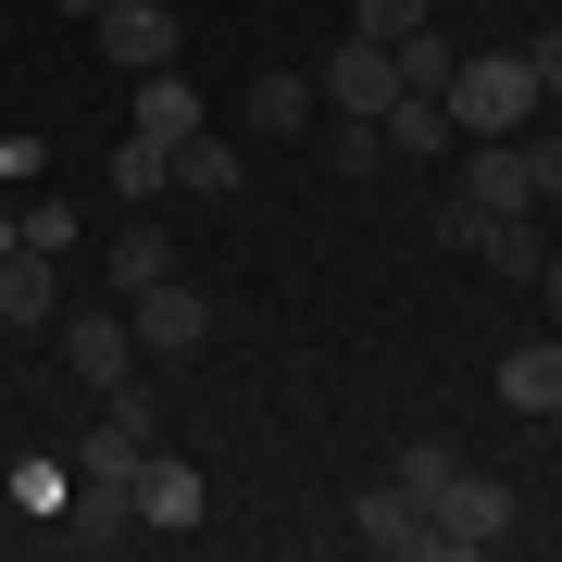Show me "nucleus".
<instances>
[{"instance_id": "obj_1", "label": "nucleus", "mask_w": 562, "mask_h": 562, "mask_svg": "<svg viewBox=\"0 0 562 562\" xmlns=\"http://www.w3.org/2000/svg\"><path fill=\"white\" fill-rule=\"evenodd\" d=\"M538 113L550 101H538V63H525V50H475L450 76V125H462V138H513V125H538Z\"/></svg>"}, {"instance_id": "obj_2", "label": "nucleus", "mask_w": 562, "mask_h": 562, "mask_svg": "<svg viewBox=\"0 0 562 562\" xmlns=\"http://www.w3.org/2000/svg\"><path fill=\"white\" fill-rule=\"evenodd\" d=\"M125 325H138V350H150V362H201V350L225 338L213 288H188V276H162V288H138V301H125Z\"/></svg>"}, {"instance_id": "obj_3", "label": "nucleus", "mask_w": 562, "mask_h": 562, "mask_svg": "<svg viewBox=\"0 0 562 562\" xmlns=\"http://www.w3.org/2000/svg\"><path fill=\"white\" fill-rule=\"evenodd\" d=\"M425 525H438V550H513L525 538V501L501 475H450L438 501H425Z\"/></svg>"}, {"instance_id": "obj_4", "label": "nucleus", "mask_w": 562, "mask_h": 562, "mask_svg": "<svg viewBox=\"0 0 562 562\" xmlns=\"http://www.w3.org/2000/svg\"><path fill=\"white\" fill-rule=\"evenodd\" d=\"M350 538L375 550V562H425V550H438V525H425V501H413L401 475H387V487H362V513H350Z\"/></svg>"}, {"instance_id": "obj_5", "label": "nucleus", "mask_w": 562, "mask_h": 562, "mask_svg": "<svg viewBox=\"0 0 562 562\" xmlns=\"http://www.w3.org/2000/svg\"><path fill=\"white\" fill-rule=\"evenodd\" d=\"M313 88L338 113H387V101H401V50H387V38H338V63H325Z\"/></svg>"}, {"instance_id": "obj_6", "label": "nucleus", "mask_w": 562, "mask_h": 562, "mask_svg": "<svg viewBox=\"0 0 562 562\" xmlns=\"http://www.w3.org/2000/svg\"><path fill=\"white\" fill-rule=\"evenodd\" d=\"M63 362H76V387H125L138 375V325L125 313H63Z\"/></svg>"}, {"instance_id": "obj_7", "label": "nucleus", "mask_w": 562, "mask_h": 562, "mask_svg": "<svg viewBox=\"0 0 562 562\" xmlns=\"http://www.w3.org/2000/svg\"><path fill=\"white\" fill-rule=\"evenodd\" d=\"M450 201H462V213H538V201H525V150H513V138H462Z\"/></svg>"}, {"instance_id": "obj_8", "label": "nucleus", "mask_w": 562, "mask_h": 562, "mask_svg": "<svg viewBox=\"0 0 562 562\" xmlns=\"http://www.w3.org/2000/svg\"><path fill=\"white\" fill-rule=\"evenodd\" d=\"M101 50L125 76H162V63H176V13H162V0H101Z\"/></svg>"}, {"instance_id": "obj_9", "label": "nucleus", "mask_w": 562, "mask_h": 562, "mask_svg": "<svg viewBox=\"0 0 562 562\" xmlns=\"http://www.w3.org/2000/svg\"><path fill=\"white\" fill-rule=\"evenodd\" d=\"M0 325H63V250H0Z\"/></svg>"}, {"instance_id": "obj_10", "label": "nucleus", "mask_w": 562, "mask_h": 562, "mask_svg": "<svg viewBox=\"0 0 562 562\" xmlns=\"http://www.w3.org/2000/svg\"><path fill=\"white\" fill-rule=\"evenodd\" d=\"M125 501H138V525H201V475H188L176 450H138V475H125Z\"/></svg>"}, {"instance_id": "obj_11", "label": "nucleus", "mask_w": 562, "mask_h": 562, "mask_svg": "<svg viewBox=\"0 0 562 562\" xmlns=\"http://www.w3.org/2000/svg\"><path fill=\"white\" fill-rule=\"evenodd\" d=\"M475 262H487V276H501V288H538V262H550L538 213H487V225H475Z\"/></svg>"}, {"instance_id": "obj_12", "label": "nucleus", "mask_w": 562, "mask_h": 562, "mask_svg": "<svg viewBox=\"0 0 562 562\" xmlns=\"http://www.w3.org/2000/svg\"><path fill=\"white\" fill-rule=\"evenodd\" d=\"M501 401L513 413H562V338H513L501 350Z\"/></svg>"}, {"instance_id": "obj_13", "label": "nucleus", "mask_w": 562, "mask_h": 562, "mask_svg": "<svg viewBox=\"0 0 562 562\" xmlns=\"http://www.w3.org/2000/svg\"><path fill=\"white\" fill-rule=\"evenodd\" d=\"M125 125H138V138H162V150H176V138H201V88L162 63V76H138V113H125Z\"/></svg>"}, {"instance_id": "obj_14", "label": "nucleus", "mask_w": 562, "mask_h": 562, "mask_svg": "<svg viewBox=\"0 0 562 562\" xmlns=\"http://www.w3.org/2000/svg\"><path fill=\"white\" fill-rule=\"evenodd\" d=\"M375 125H387V150H401V162H438V150L462 138V125H450V101H425V88H401Z\"/></svg>"}, {"instance_id": "obj_15", "label": "nucleus", "mask_w": 562, "mask_h": 562, "mask_svg": "<svg viewBox=\"0 0 562 562\" xmlns=\"http://www.w3.org/2000/svg\"><path fill=\"white\" fill-rule=\"evenodd\" d=\"M313 101H325V88H313V76H288V63H276V76H250V125H262V138H301Z\"/></svg>"}, {"instance_id": "obj_16", "label": "nucleus", "mask_w": 562, "mask_h": 562, "mask_svg": "<svg viewBox=\"0 0 562 562\" xmlns=\"http://www.w3.org/2000/svg\"><path fill=\"white\" fill-rule=\"evenodd\" d=\"M238 176H250L238 138H176V188L188 201H238Z\"/></svg>"}, {"instance_id": "obj_17", "label": "nucleus", "mask_w": 562, "mask_h": 562, "mask_svg": "<svg viewBox=\"0 0 562 562\" xmlns=\"http://www.w3.org/2000/svg\"><path fill=\"white\" fill-rule=\"evenodd\" d=\"M162 188H176V150L125 125V138H113V201H162Z\"/></svg>"}, {"instance_id": "obj_18", "label": "nucleus", "mask_w": 562, "mask_h": 562, "mask_svg": "<svg viewBox=\"0 0 562 562\" xmlns=\"http://www.w3.org/2000/svg\"><path fill=\"white\" fill-rule=\"evenodd\" d=\"M162 276H176V238H162V225H125L113 238V288L138 301V288H162Z\"/></svg>"}, {"instance_id": "obj_19", "label": "nucleus", "mask_w": 562, "mask_h": 562, "mask_svg": "<svg viewBox=\"0 0 562 562\" xmlns=\"http://www.w3.org/2000/svg\"><path fill=\"white\" fill-rule=\"evenodd\" d=\"M401 50V88H425V101H450V76H462V50L438 38V25H413V38H387Z\"/></svg>"}, {"instance_id": "obj_20", "label": "nucleus", "mask_w": 562, "mask_h": 562, "mask_svg": "<svg viewBox=\"0 0 562 562\" xmlns=\"http://www.w3.org/2000/svg\"><path fill=\"white\" fill-rule=\"evenodd\" d=\"M138 450H150L138 425H113V413H101V438H88V487H113V501H125V475H138Z\"/></svg>"}, {"instance_id": "obj_21", "label": "nucleus", "mask_w": 562, "mask_h": 562, "mask_svg": "<svg viewBox=\"0 0 562 562\" xmlns=\"http://www.w3.org/2000/svg\"><path fill=\"white\" fill-rule=\"evenodd\" d=\"M525 201H538V213H562V125H525Z\"/></svg>"}, {"instance_id": "obj_22", "label": "nucleus", "mask_w": 562, "mask_h": 562, "mask_svg": "<svg viewBox=\"0 0 562 562\" xmlns=\"http://www.w3.org/2000/svg\"><path fill=\"white\" fill-rule=\"evenodd\" d=\"M325 162H338V176H375V162H387V125H375V113H338V138H325Z\"/></svg>"}, {"instance_id": "obj_23", "label": "nucleus", "mask_w": 562, "mask_h": 562, "mask_svg": "<svg viewBox=\"0 0 562 562\" xmlns=\"http://www.w3.org/2000/svg\"><path fill=\"white\" fill-rule=\"evenodd\" d=\"M413 25H438V0H350V38H413Z\"/></svg>"}, {"instance_id": "obj_24", "label": "nucleus", "mask_w": 562, "mask_h": 562, "mask_svg": "<svg viewBox=\"0 0 562 562\" xmlns=\"http://www.w3.org/2000/svg\"><path fill=\"white\" fill-rule=\"evenodd\" d=\"M450 475H462V450H450V438H413V450H401V487H413V501H438Z\"/></svg>"}, {"instance_id": "obj_25", "label": "nucleus", "mask_w": 562, "mask_h": 562, "mask_svg": "<svg viewBox=\"0 0 562 562\" xmlns=\"http://www.w3.org/2000/svg\"><path fill=\"white\" fill-rule=\"evenodd\" d=\"M101 413H113V425H138V438H162V387H150V375H125V387H101Z\"/></svg>"}, {"instance_id": "obj_26", "label": "nucleus", "mask_w": 562, "mask_h": 562, "mask_svg": "<svg viewBox=\"0 0 562 562\" xmlns=\"http://www.w3.org/2000/svg\"><path fill=\"white\" fill-rule=\"evenodd\" d=\"M88 225H76V201H25V250H76Z\"/></svg>"}, {"instance_id": "obj_27", "label": "nucleus", "mask_w": 562, "mask_h": 562, "mask_svg": "<svg viewBox=\"0 0 562 562\" xmlns=\"http://www.w3.org/2000/svg\"><path fill=\"white\" fill-rule=\"evenodd\" d=\"M525 63H538V101H562V25H538V38H525Z\"/></svg>"}, {"instance_id": "obj_28", "label": "nucleus", "mask_w": 562, "mask_h": 562, "mask_svg": "<svg viewBox=\"0 0 562 562\" xmlns=\"http://www.w3.org/2000/svg\"><path fill=\"white\" fill-rule=\"evenodd\" d=\"M538 288H550V313H562V250H550V262H538Z\"/></svg>"}, {"instance_id": "obj_29", "label": "nucleus", "mask_w": 562, "mask_h": 562, "mask_svg": "<svg viewBox=\"0 0 562 562\" xmlns=\"http://www.w3.org/2000/svg\"><path fill=\"white\" fill-rule=\"evenodd\" d=\"M13 238H25V213H0V250H13Z\"/></svg>"}, {"instance_id": "obj_30", "label": "nucleus", "mask_w": 562, "mask_h": 562, "mask_svg": "<svg viewBox=\"0 0 562 562\" xmlns=\"http://www.w3.org/2000/svg\"><path fill=\"white\" fill-rule=\"evenodd\" d=\"M63 13H101V0H63Z\"/></svg>"}, {"instance_id": "obj_31", "label": "nucleus", "mask_w": 562, "mask_h": 562, "mask_svg": "<svg viewBox=\"0 0 562 562\" xmlns=\"http://www.w3.org/2000/svg\"><path fill=\"white\" fill-rule=\"evenodd\" d=\"M438 13H450V0H438Z\"/></svg>"}]
</instances>
